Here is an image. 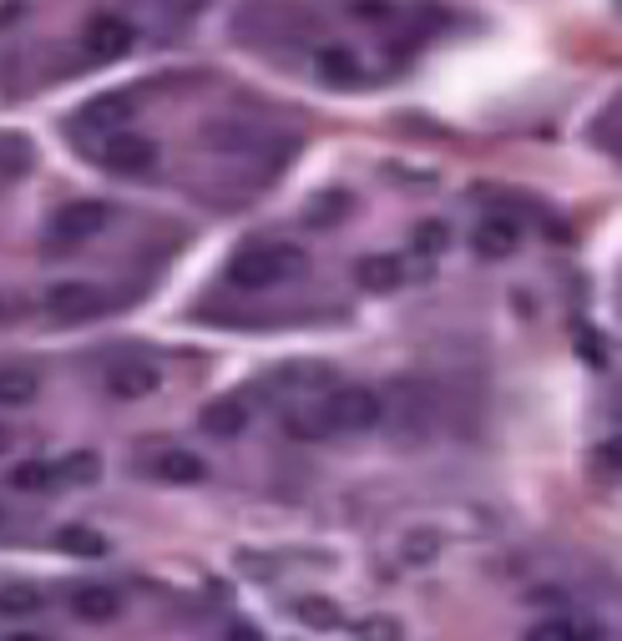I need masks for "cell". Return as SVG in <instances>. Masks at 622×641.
I'll return each mask as SVG.
<instances>
[{"label":"cell","mask_w":622,"mask_h":641,"mask_svg":"<svg viewBox=\"0 0 622 641\" xmlns=\"http://www.w3.org/2000/svg\"><path fill=\"white\" fill-rule=\"evenodd\" d=\"M299 273H304V248H294V243H249L228 258V283L243 293L279 289Z\"/></svg>","instance_id":"cell-1"},{"label":"cell","mask_w":622,"mask_h":641,"mask_svg":"<svg viewBox=\"0 0 622 641\" xmlns=\"http://www.w3.org/2000/svg\"><path fill=\"white\" fill-rule=\"evenodd\" d=\"M325 414L334 424V435H365L385 420V399L365 384H340V389L325 399Z\"/></svg>","instance_id":"cell-2"},{"label":"cell","mask_w":622,"mask_h":641,"mask_svg":"<svg viewBox=\"0 0 622 641\" xmlns=\"http://www.w3.org/2000/svg\"><path fill=\"white\" fill-rule=\"evenodd\" d=\"M97 162H102L112 177H148L157 167V142L142 137V131H106L97 142Z\"/></svg>","instance_id":"cell-3"},{"label":"cell","mask_w":622,"mask_h":641,"mask_svg":"<svg viewBox=\"0 0 622 641\" xmlns=\"http://www.w3.org/2000/svg\"><path fill=\"white\" fill-rule=\"evenodd\" d=\"M112 222V207L106 203H66L56 207V218L46 222V248H76V243H87V238H97Z\"/></svg>","instance_id":"cell-4"},{"label":"cell","mask_w":622,"mask_h":641,"mask_svg":"<svg viewBox=\"0 0 622 641\" xmlns=\"http://www.w3.org/2000/svg\"><path fill=\"white\" fill-rule=\"evenodd\" d=\"M157 384H163V374H157V364H148V359H117V364L102 369V389L112 394V399H148V394H157Z\"/></svg>","instance_id":"cell-5"},{"label":"cell","mask_w":622,"mask_h":641,"mask_svg":"<svg viewBox=\"0 0 622 641\" xmlns=\"http://www.w3.org/2000/svg\"><path fill=\"white\" fill-rule=\"evenodd\" d=\"M132 117H137L132 91H102V97H91V102L76 112V127H91L97 137H106V131L132 127Z\"/></svg>","instance_id":"cell-6"},{"label":"cell","mask_w":622,"mask_h":641,"mask_svg":"<svg viewBox=\"0 0 622 641\" xmlns=\"http://www.w3.org/2000/svg\"><path fill=\"white\" fill-rule=\"evenodd\" d=\"M102 308V289L97 283H51L46 289V313L56 323H81Z\"/></svg>","instance_id":"cell-7"},{"label":"cell","mask_w":622,"mask_h":641,"mask_svg":"<svg viewBox=\"0 0 622 641\" xmlns=\"http://www.w3.org/2000/svg\"><path fill=\"white\" fill-rule=\"evenodd\" d=\"M132 41H137V30H132V21H127V15H91V21H87V51L97 61L127 56V51H132Z\"/></svg>","instance_id":"cell-8"},{"label":"cell","mask_w":622,"mask_h":641,"mask_svg":"<svg viewBox=\"0 0 622 641\" xmlns=\"http://www.w3.org/2000/svg\"><path fill=\"white\" fill-rule=\"evenodd\" d=\"M203 146L207 152H228V157H249L264 146V131L253 121H238V117H218L203 127Z\"/></svg>","instance_id":"cell-9"},{"label":"cell","mask_w":622,"mask_h":641,"mask_svg":"<svg viewBox=\"0 0 622 641\" xmlns=\"http://www.w3.org/2000/svg\"><path fill=\"white\" fill-rule=\"evenodd\" d=\"M66 606H72L76 621H91V627H106V621H117V616H122V597L112 591V586H97V581L76 586Z\"/></svg>","instance_id":"cell-10"},{"label":"cell","mask_w":622,"mask_h":641,"mask_svg":"<svg viewBox=\"0 0 622 641\" xmlns=\"http://www.w3.org/2000/svg\"><path fill=\"white\" fill-rule=\"evenodd\" d=\"M314 76L325 81V87H359L365 81V66L350 46H325L319 56H314Z\"/></svg>","instance_id":"cell-11"},{"label":"cell","mask_w":622,"mask_h":641,"mask_svg":"<svg viewBox=\"0 0 622 641\" xmlns=\"http://www.w3.org/2000/svg\"><path fill=\"white\" fill-rule=\"evenodd\" d=\"M355 283L365 293H395L405 283V262L395 253H370V258H359Z\"/></svg>","instance_id":"cell-12"},{"label":"cell","mask_w":622,"mask_h":641,"mask_svg":"<svg viewBox=\"0 0 622 641\" xmlns=\"http://www.w3.org/2000/svg\"><path fill=\"white\" fill-rule=\"evenodd\" d=\"M51 480L66 485V490H87V485L102 480V454H97V450H72V454H61L56 465H51Z\"/></svg>","instance_id":"cell-13"},{"label":"cell","mask_w":622,"mask_h":641,"mask_svg":"<svg viewBox=\"0 0 622 641\" xmlns=\"http://www.w3.org/2000/svg\"><path fill=\"white\" fill-rule=\"evenodd\" d=\"M283 435L299 439V445H319V439L334 435V424H329L325 405H294L283 414Z\"/></svg>","instance_id":"cell-14"},{"label":"cell","mask_w":622,"mask_h":641,"mask_svg":"<svg viewBox=\"0 0 622 641\" xmlns=\"http://www.w3.org/2000/svg\"><path fill=\"white\" fill-rule=\"evenodd\" d=\"M471 243H475V253H481V258H511V253H517V243H521V228L511 218H486L471 233Z\"/></svg>","instance_id":"cell-15"},{"label":"cell","mask_w":622,"mask_h":641,"mask_svg":"<svg viewBox=\"0 0 622 641\" xmlns=\"http://www.w3.org/2000/svg\"><path fill=\"white\" fill-rule=\"evenodd\" d=\"M203 430L213 439H238L249 430V405H243V399H213V405L203 409Z\"/></svg>","instance_id":"cell-16"},{"label":"cell","mask_w":622,"mask_h":641,"mask_svg":"<svg viewBox=\"0 0 622 641\" xmlns=\"http://www.w3.org/2000/svg\"><path fill=\"white\" fill-rule=\"evenodd\" d=\"M152 475L167 485H198L207 475V465L198 460L193 450H163L157 454V465H152Z\"/></svg>","instance_id":"cell-17"},{"label":"cell","mask_w":622,"mask_h":641,"mask_svg":"<svg viewBox=\"0 0 622 641\" xmlns=\"http://www.w3.org/2000/svg\"><path fill=\"white\" fill-rule=\"evenodd\" d=\"M289 612H294V621H304V627H314V631L344 627V606L340 601H329V597H299Z\"/></svg>","instance_id":"cell-18"},{"label":"cell","mask_w":622,"mask_h":641,"mask_svg":"<svg viewBox=\"0 0 622 641\" xmlns=\"http://www.w3.org/2000/svg\"><path fill=\"white\" fill-rule=\"evenodd\" d=\"M51 546H56L61 555H81V561H97V555H106V540L91 530V525H61L56 536H51Z\"/></svg>","instance_id":"cell-19"},{"label":"cell","mask_w":622,"mask_h":641,"mask_svg":"<svg viewBox=\"0 0 622 641\" xmlns=\"http://www.w3.org/2000/svg\"><path fill=\"white\" fill-rule=\"evenodd\" d=\"M593 621H567V616H542L536 627H526V641H593Z\"/></svg>","instance_id":"cell-20"},{"label":"cell","mask_w":622,"mask_h":641,"mask_svg":"<svg viewBox=\"0 0 622 641\" xmlns=\"http://www.w3.org/2000/svg\"><path fill=\"white\" fill-rule=\"evenodd\" d=\"M41 394V380L30 374V369H0V409H21V405H30Z\"/></svg>","instance_id":"cell-21"},{"label":"cell","mask_w":622,"mask_h":641,"mask_svg":"<svg viewBox=\"0 0 622 641\" xmlns=\"http://www.w3.org/2000/svg\"><path fill=\"white\" fill-rule=\"evenodd\" d=\"M46 612V591L30 581H11L0 586V616H36Z\"/></svg>","instance_id":"cell-22"},{"label":"cell","mask_w":622,"mask_h":641,"mask_svg":"<svg viewBox=\"0 0 622 641\" xmlns=\"http://www.w3.org/2000/svg\"><path fill=\"white\" fill-rule=\"evenodd\" d=\"M11 490H21V496L56 490V480H51V465H46V460H21V465L11 470Z\"/></svg>","instance_id":"cell-23"},{"label":"cell","mask_w":622,"mask_h":641,"mask_svg":"<svg viewBox=\"0 0 622 641\" xmlns=\"http://www.w3.org/2000/svg\"><path fill=\"white\" fill-rule=\"evenodd\" d=\"M274 384H283V389H329V384H334V369H325V364H289Z\"/></svg>","instance_id":"cell-24"},{"label":"cell","mask_w":622,"mask_h":641,"mask_svg":"<svg viewBox=\"0 0 622 641\" xmlns=\"http://www.w3.org/2000/svg\"><path fill=\"white\" fill-rule=\"evenodd\" d=\"M359 641H401V621L370 616V621H359Z\"/></svg>","instance_id":"cell-25"},{"label":"cell","mask_w":622,"mask_h":641,"mask_svg":"<svg viewBox=\"0 0 622 641\" xmlns=\"http://www.w3.org/2000/svg\"><path fill=\"white\" fill-rule=\"evenodd\" d=\"M445 238H450V233H445V222H420V228H415V248L435 258V253L445 248Z\"/></svg>","instance_id":"cell-26"},{"label":"cell","mask_w":622,"mask_h":641,"mask_svg":"<svg viewBox=\"0 0 622 641\" xmlns=\"http://www.w3.org/2000/svg\"><path fill=\"white\" fill-rule=\"evenodd\" d=\"M26 167V146L21 142H0V177H11Z\"/></svg>","instance_id":"cell-27"},{"label":"cell","mask_w":622,"mask_h":641,"mask_svg":"<svg viewBox=\"0 0 622 641\" xmlns=\"http://www.w3.org/2000/svg\"><path fill=\"white\" fill-rule=\"evenodd\" d=\"M435 555V536H410L405 540V561H430Z\"/></svg>","instance_id":"cell-28"},{"label":"cell","mask_w":622,"mask_h":641,"mask_svg":"<svg viewBox=\"0 0 622 641\" xmlns=\"http://www.w3.org/2000/svg\"><path fill=\"white\" fill-rule=\"evenodd\" d=\"M223 641H264V631L249 627V621H233V627L223 631Z\"/></svg>","instance_id":"cell-29"},{"label":"cell","mask_w":622,"mask_h":641,"mask_svg":"<svg viewBox=\"0 0 622 641\" xmlns=\"http://www.w3.org/2000/svg\"><path fill=\"white\" fill-rule=\"evenodd\" d=\"M11 450V430H5V424H0V454Z\"/></svg>","instance_id":"cell-30"},{"label":"cell","mask_w":622,"mask_h":641,"mask_svg":"<svg viewBox=\"0 0 622 641\" xmlns=\"http://www.w3.org/2000/svg\"><path fill=\"white\" fill-rule=\"evenodd\" d=\"M11 641H46V637H36V631H15Z\"/></svg>","instance_id":"cell-31"}]
</instances>
